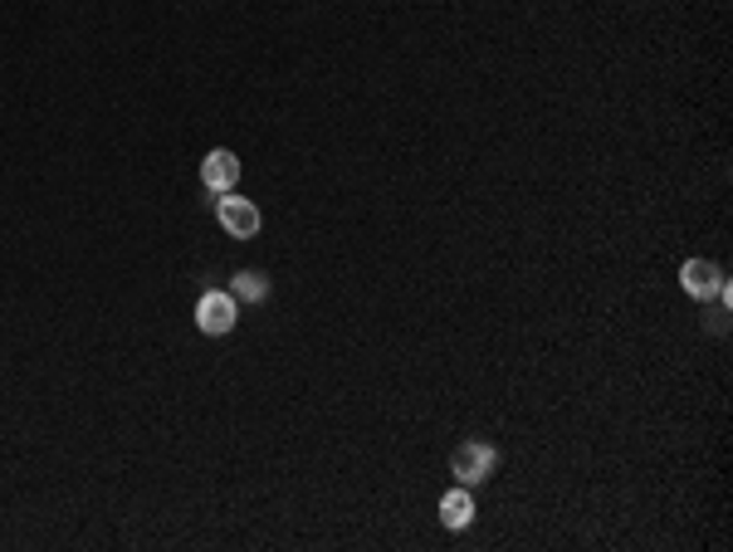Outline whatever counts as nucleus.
Masks as SVG:
<instances>
[{"label":"nucleus","instance_id":"obj_7","mask_svg":"<svg viewBox=\"0 0 733 552\" xmlns=\"http://www.w3.org/2000/svg\"><path fill=\"white\" fill-rule=\"evenodd\" d=\"M235 299L240 303H265L269 299V279L259 274V269H240V274H235V289H230Z\"/></svg>","mask_w":733,"mask_h":552},{"label":"nucleus","instance_id":"obj_2","mask_svg":"<svg viewBox=\"0 0 733 552\" xmlns=\"http://www.w3.org/2000/svg\"><path fill=\"white\" fill-rule=\"evenodd\" d=\"M680 289L690 294L694 303H709V299H719L729 309V274L714 264V259H685L680 264Z\"/></svg>","mask_w":733,"mask_h":552},{"label":"nucleus","instance_id":"obj_3","mask_svg":"<svg viewBox=\"0 0 733 552\" xmlns=\"http://www.w3.org/2000/svg\"><path fill=\"white\" fill-rule=\"evenodd\" d=\"M235 323H240V299H235L230 289H206V294L196 299V328L206 337L235 333Z\"/></svg>","mask_w":733,"mask_h":552},{"label":"nucleus","instance_id":"obj_6","mask_svg":"<svg viewBox=\"0 0 733 552\" xmlns=\"http://www.w3.org/2000/svg\"><path fill=\"white\" fill-rule=\"evenodd\" d=\"M440 523H445L450 533H465V528L475 523V494H470L465 484H455L450 494H440Z\"/></svg>","mask_w":733,"mask_h":552},{"label":"nucleus","instance_id":"obj_5","mask_svg":"<svg viewBox=\"0 0 733 552\" xmlns=\"http://www.w3.org/2000/svg\"><path fill=\"white\" fill-rule=\"evenodd\" d=\"M201 186L211 191V196H225V191L240 186V156L230 148H216L206 152V162H201Z\"/></svg>","mask_w":733,"mask_h":552},{"label":"nucleus","instance_id":"obj_1","mask_svg":"<svg viewBox=\"0 0 733 552\" xmlns=\"http://www.w3.org/2000/svg\"><path fill=\"white\" fill-rule=\"evenodd\" d=\"M499 469V445L489 441H460L455 450H450V475H455V484H465V489H479L484 479Z\"/></svg>","mask_w":733,"mask_h":552},{"label":"nucleus","instance_id":"obj_4","mask_svg":"<svg viewBox=\"0 0 733 552\" xmlns=\"http://www.w3.org/2000/svg\"><path fill=\"white\" fill-rule=\"evenodd\" d=\"M216 220H220V230L230 235V240H255L259 225H265L259 206H255V201H245L240 191H225V196H216Z\"/></svg>","mask_w":733,"mask_h":552}]
</instances>
